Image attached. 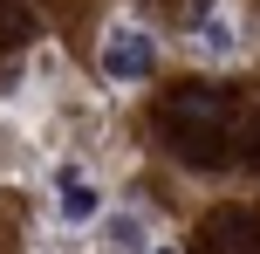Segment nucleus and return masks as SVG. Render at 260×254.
Wrapping results in <instances>:
<instances>
[{
  "mask_svg": "<svg viewBox=\"0 0 260 254\" xmlns=\"http://www.w3.org/2000/svg\"><path fill=\"white\" fill-rule=\"evenodd\" d=\"M226 124H233V103H226L219 90H178L165 103V137L185 151V158H199V165H212L219 158V145H226Z\"/></svg>",
  "mask_w": 260,
  "mask_h": 254,
  "instance_id": "1",
  "label": "nucleus"
},
{
  "mask_svg": "<svg viewBox=\"0 0 260 254\" xmlns=\"http://www.w3.org/2000/svg\"><path fill=\"white\" fill-rule=\"evenodd\" d=\"M151 69H157V41L144 35L137 21H117L103 35V76L110 82H144Z\"/></svg>",
  "mask_w": 260,
  "mask_h": 254,
  "instance_id": "2",
  "label": "nucleus"
},
{
  "mask_svg": "<svg viewBox=\"0 0 260 254\" xmlns=\"http://www.w3.org/2000/svg\"><path fill=\"white\" fill-rule=\"evenodd\" d=\"M192 41L206 55H219V62L240 55V27H233V14H226L219 0H192Z\"/></svg>",
  "mask_w": 260,
  "mask_h": 254,
  "instance_id": "3",
  "label": "nucleus"
},
{
  "mask_svg": "<svg viewBox=\"0 0 260 254\" xmlns=\"http://www.w3.org/2000/svg\"><path fill=\"white\" fill-rule=\"evenodd\" d=\"M96 213H103L96 179H82V172H55V220H62V227H89Z\"/></svg>",
  "mask_w": 260,
  "mask_h": 254,
  "instance_id": "4",
  "label": "nucleus"
},
{
  "mask_svg": "<svg viewBox=\"0 0 260 254\" xmlns=\"http://www.w3.org/2000/svg\"><path fill=\"white\" fill-rule=\"evenodd\" d=\"M206 254H260V220H253V213H226V220H212Z\"/></svg>",
  "mask_w": 260,
  "mask_h": 254,
  "instance_id": "5",
  "label": "nucleus"
},
{
  "mask_svg": "<svg viewBox=\"0 0 260 254\" xmlns=\"http://www.w3.org/2000/svg\"><path fill=\"white\" fill-rule=\"evenodd\" d=\"M35 35V7L27 0H0V48H21Z\"/></svg>",
  "mask_w": 260,
  "mask_h": 254,
  "instance_id": "6",
  "label": "nucleus"
},
{
  "mask_svg": "<svg viewBox=\"0 0 260 254\" xmlns=\"http://www.w3.org/2000/svg\"><path fill=\"white\" fill-rule=\"evenodd\" d=\"M110 247H144V220L137 213H117V220H110Z\"/></svg>",
  "mask_w": 260,
  "mask_h": 254,
  "instance_id": "7",
  "label": "nucleus"
},
{
  "mask_svg": "<svg viewBox=\"0 0 260 254\" xmlns=\"http://www.w3.org/2000/svg\"><path fill=\"white\" fill-rule=\"evenodd\" d=\"M157 254H178V247H157Z\"/></svg>",
  "mask_w": 260,
  "mask_h": 254,
  "instance_id": "8",
  "label": "nucleus"
}]
</instances>
